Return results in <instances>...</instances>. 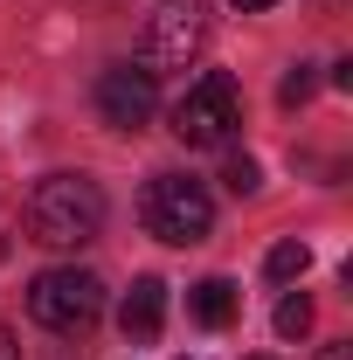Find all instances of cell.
Masks as SVG:
<instances>
[{"label": "cell", "instance_id": "14", "mask_svg": "<svg viewBox=\"0 0 353 360\" xmlns=\"http://www.w3.org/2000/svg\"><path fill=\"white\" fill-rule=\"evenodd\" d=\"M0 360H21V347H14V333L0 326Z\"/></svg>", "mask_w": 353, "mask_h": 360}, {"label": "cell", "instance_id": "7", "mask_svg": "<svg viewBox=\"0 0 353 360\" xmlns=\"http://www.w3.org/2000/svg\"><path fill=\"white\" fill-rule=\"evenodd\" d=\"M160 319H167V284H160V277H132V291H125V305H118L125 340H153Z\"/></svg>", "mask_w": 353, "mask_h": 360}, {"label": "cell", "instance_id": "1", "mask_svg": "<svg viewBox=\"0 0 353 360\" xmlns=\"http://www.w3.org/2000/svg\"><path fill=\"white\" fill-rule=\"evenodd\" d=\"M97 229H104V194L90 174H49L28 194V236L42 250H84Z\"/></svg>", "mask_w": 353, "mask_h": 360}, {"label": "cell", "instance_id": "4", "mask_svg": "<svg viewBox=\"0 0 353 360\" xmlns=\"http://www.w3.org/2000/svg\"><path fill=\"white\" fill-rule=\"evenodd\" d=\"M208 42V7L201 0H160L146 14V35H139V70H187Z\"/></svg>", "mask_w": 353, "mask_h": 360}, {"label": "cell", "instance_id": "11", "mask_svg": "<svg viewBox=\"0 0 353 360\" xmlns=\"http://www.w3.org/2000/svg\"><path fill=\"white\" fill-rule=\"evenodd\" d=\"M305 326H312V298H305V291H291V298H277V333H284V340H298Z\"/></svg>", "mask_w": 353, "mask_h": 360}, {"label": "cell", "instance_id": "12", "mask_svg": "<svg viewBox=\"0 0 353 360\" xmlns=\"http://www.w3.org/2000/svg\"><path fill=\"white\" fill-rule=\"evenodd\" d=\"M312 90H319V77H312V63H298V70H284V84H277V97H284V104H305Z\"/></svg>", "mask_w": 353, "mask_h": 360}, {"label": "cell", "instance_id": "6", "mask_svg": "<svg viewBox=\"0 0 353 360\" xmlns=\"http://www.w3.org/2000/svg\"><path fill=\"white\" fill-rule=\"evenodd\" d=\"M97 111H104V125H111V132H139V125L160 111V77H153V70H139V63L104 70V77H97Z\"/></svg>", "mask_w": 353, "mask_h": 360}, {"label": "cell", "instance_id": "13", "mask_svg": "<svg viewBox=\"0 0 353 360\" xmlns=\"http://www.w3.org/2000/svg\"><path fill=\"white\" fill-rule=\"evenodd\" d=\"M319 360H353V340H333V347H319Z\"/></svg>", "mask_w": 353, "mask_h": 360}, {"label": "cell", "instance_id": "3", "mask_svg": "<svg viewBox=\"0 0 353 360\" xmlns=\"http://www.w3.org/2000/svg\"><path fill=\"white\" fill-rule=\"evenodd\" d=\"M243 125V90L229 70H208V77H194L187 97L174 104V139L180 146H229Z\"/></svg>", "mask_w": 353, "mask_h": 360}, {"label": "cell", "instance_id": "10", "mask_svg": "<svg viewBox=\"0 0 353 360\" xmlns=\"http://www.w3.org/2000/svg\"><path fill=\"white\" fill-rule=\"evenodd\" d=\"M222 187L243 201V194H257V187H264V167H257L250 153H229V167H222Z\"/></svg>", "mask_w": 353, "mask_h": 360}, {"label": "cell", "instance_id": "5", "mask_svg": "<svg viewBox=\"0 0 353 360\" xmlns=\"http://www.w3.org/2000/svg\"><path fill=\"white\" fill-rule=\"evenodd\" d=\"M28 312H35V326H49V333H84V326H97V312H104V284H97L90 270H42V277L28 284Z\"/></svg>", "mask_w": 353, "mask_h": 360}, {"label": "cell", "instance_id": "15", "mask_svg": "<svg viewBox=\"0 0 353 360\" xmlns=\"http://www.w3.org/2000/svg\"><path fill=\"white\" fill-rule=\"evenodd\" d=\"M236 7H243V14H264V7H277V0H236Z\"/></svg>", "mask_w": 353, "mask_h": 360}, {"label": "cell", "instance_id": "2", "mask_svg": "<svg viewBox=\"0 0 353 360\" xmlns=\"http://www.w3.org/2000/svg\"><path fill=\"white\" fill-rule=\"evenodd\" d=\"M139 215H146V236H160V243H208V229H215V201H208V187L187 174H153L146 180V194H139Z\"/></svg>", "mask_w": 353, "mask_h": 360}, {"label": "cell", "instance_id": "9", "mask_svg": "<svg viewBox=\"0 0 353 360\" xmlns=\"http://www.w3.org/2000/svg\"><path fill=\"white\" fill-rule=\"evenodd\" d=\"M264 270L277 277V284H291V277H305V270H312V250L298 243V236H291V243H277V250L264 257Z\"/></svg>", "mask_w": 353, "mask_h": 360}, {"label": "cell", "instance_id": "16", "mask_svg": "<svg viewBox=\"0 0 353 360\" xmlns=\"http://www.w3.org/2000/svg\"><path fill=\"white\" fill-rule=\"evenodd\" d=\"M250 360H277V354H250Z\"/></svg>", "mask_w": 353, "mask_h": 360}, {"label": "cell", "instance_id": "8", "mask_svg": "<svg viewBox=\"0 0 353 360\" xmlns=\"http://www.w3.org/2000/svg\"><path fill=\"white\" fill-rule=\"evenodd\" d=\"M187 312L201 319V326H229V319H236V284H229V277H201V284L187 291Z\"/></svg>", "mask_w": 353, "mask_h": 360}]
</instances>
